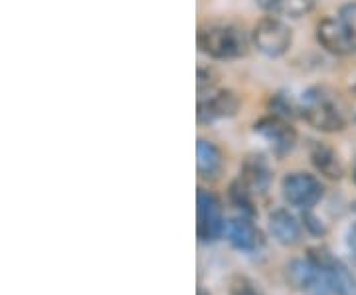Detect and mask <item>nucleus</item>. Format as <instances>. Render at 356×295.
<instances>
[{"instance_id": "1", "label": "nucleus", "mask_w": 356, "mask_h": 295, "mask_svg": "<svg viewBox=\"0 0 356 295\" xmlns=\"http://www.w3.org/2000/svg\"><path fill=\"white\" fill-rule=\"evenodd\" d=\"M301 113L311 127L323 133H337L346 127V117L341 105L331 91L325 88H313L307 91L301 103Z\"/></svg>"}, {"instance_id": "2", "label": "nucleus", "mask_w": 356, "mask_h": 295, "mask_svg": "<svg viewBox=\"0 0 356 295\" xmlns=\"http://www.w3.org/2000/svg\"><path fill=\"white\" fill-rule=\"evenodd\" d=\"M198 48L214 60H238L250 50V38L238 26H210L198 32Z\"/></svg>"}, {"instance_id": "3", "label": "nucleus", "mask_w": 356, "mask_h": 295, "mask_svg": "<svg viewBox=\"0 0 356 295\" xmlns=\"http://www.w3.org/2000/svg\"><path fill=\"white\" fill-rule=\"evenodd\" d=\"M252 42L267 58H280L293 44V32L277 16H266L254 26Z\"/></svg>"}, {"instance_id": "4", "label": "nucleus", "mask_w": 356, "mask_h": 295, "mask_svg": "<svg viewBox=\"0 0 356 295\" xmlns=\"http://www.w3.org/2000/svg\"><path fill=\"white\" fill-rule=\"evenodd\" d=\"M196 232L200 242H216L218 238H222V234L226 232V222H224V210L222 202L216 194L210 191L200 189L196 194Z\"/></svg>"}, {"instance_id": "5", "label": "nucleus", "mask_w": 356, "mask_h": 295, "mask_svg": "<svg viewBox=\"0 0 356 295\" xmlns=\"http://www.w3.org/2000/svg\"><path fill=\"white\" fill-rule=\"evenodd\" d=\"M281 191L285 200L291 206L309 210L323 198V184L317 177L309 173H291L281 182Z\"/></svg>"}, {"instance_id": "6", "label": "nucleus", "mask_w": 356, "mask_h": 295, "mask_svg": "<svg viewBox=\"0 0 356 295\" xmlns=\"http://www.w3.org/2000/svg\"><path fill=\"white\" fill-rule=\"evenodd\" d=\"M285 276H287V282L299 292L315 295L331 294L325 273L313 257L307 256L303 260H291L285 268Z\"/></svg>"}, {"instance_id": "7", "label": "nucleus", "mask_w": 356, "mask_h": 295, "mask_svg": "<svg viewBox=\"0 0 356 295\" xmlns=\"http://www.w3.org/2000/svg\"><path fill=\"white\" fill-rule=\"evenodd\" d=\"M309 257H313L318 268L325 273V280L329 283V289L334 295H356V280L350 270L344 266L341 260L332 257L323 248L309 250Z\"/></svg>"}, {"instance_id": "8", "label": "nucleus", "mask_w": 356, "mask_h": 295, "mask_svg": "<svg viewBox=\"0 0 356 295\" xmlns=\"http://www.w3.org/2000/svg\"><path fill=\"white\" fill-rule=\"evenodd\" d=\"M255 133L261 135L271 147L273 151L280 154H285L291 151L297 141V133L295 129L280 115H267L261 117L257 123H255Z\"/></svg>"}, {"instance_id": "9", "label": "nucleus", "mask_w": 356, "mask_h": 295, "mask_svg": "<svg viewBox=\"0 0 356 295\" xmlns=\"http://www.w3.org/2000/svg\"><path fill=\"white\" fill-rule=\"evenodd\" d=\"M240 99L234 91L220 90L212 95H206L198 99V123H212L216 119H226L238 113Z\"/></svg>"}, {"instance_id": "10", "label": "nucleus", "mask_w": 356, "mask_h": 295, "mask_svg": "<svg viewBox=\"0 0 356 295\" xmlns=\"http://www.w3.org/2000/svg\"><path fill=\"white\" fill-rule=\"evenodd\" d=\"M317 40L325 50L334 56H346L355 50L353 38L341 22V18H331V16L323 18L317 26Z\"/></svg>"}, {"instance_id": "11", "label": "nucleus", "mask_w": 356, "mask_h": 295, "mask_svg": "<svg viewBox=\"0 0 356 295\" xmlns=\"http://www.w3.org/2000/svg\"><path fill=\"white\" fill-rule=\"evenodd\" d=\"M226 236L229 244L242 252H255L261 246V232L250 218H229L226 222Z\"/></svg>"}, {"instance_id": "12", "label": "nucleus", "mask_w": 356, "mask_h": 295, "mask_svg": "<svg viewBox=\"0 0 356 295\" xmlns=\"http://www.w3.org/2000/svg\"><path fill=\"white\" fill-rule=\"evenodd\" d=\"M240 180L248 186V191L254 194H264L269 189L271 182V168L266 163L264 157L252 154L243 161Z\"/></svg>"}, {"instance_id": "13", "label": "nucleus", "mask_w": 356, "mask_h": 295, "mask_svg": "<svg viewBox=\"0 0 356 295\" xmlns=\"http://www.w3.org/2000/svg\"><path fill=\"white\" fill-rule=\"evenodd\" d=\"M196 168L204 180H218L224 170V154L212 141L198 139L196 143Z\"/></svg>"}, {"instance_id": "14", "label": "nucleus", "mask_w": 356, "mask_h": 295, "mask_svg": "<svg viewBox=\"0 0 356 295\" xmlns=\"http://www.w3.org/2000/svg\"><path fill=\"white\" fill-rule=\"evenodd\" d=\"M269 230L273 238L283 246H293L301 238V226L289 210H273L269 214Z\"/></svg>"}, {"instance_id": "15", "label": "nucleus", "mask_w": 356, "mask_h": 295, "mask_svg": "<svg viewBox=\"0 0 356 295\" xmlns=\"http://www.w3.org/2000/svg\"><path fill=\"white\" fill-rule=\"evenodd\" d=\"M311 161L317 168L321 175H325L327 179H341L344 175L343 161L339 153L329 147V145H323V143H315L313 149H311Z\"/></svg>"}, {"instance_id": "16", "label": "nucleus", "mask_w": 356, "mask_h": 295, "mask_svg": "<svg viewBox=\"0 0 356 295\" xmlns=\"http://www.w3.org/2000/svg\"><path fill=\"white\" fill-rule=\"evenodd\" d=\"M255 2L269 16H289V18H301L315 6V0H255Z\"/></svg>"}, {"instance_id": "17", "label": "nucleus", "mask_w": 356, "mask_h": 295, "mask_svg": "<svg viewBox=\"0 0 356 295\" xmlns=\"http://www.w3.org/2000/svg\"><path fill=\"white\" fill-rule=\"evenodd\" d=\"M229 198H232L234 206H238L242 212L250 214V216H254L255 214L254 194L248 191V186H245L240 179L234 180V182L229 184Z\"/></svg>"}, {"instance_id": "18", "label": "nucleus", "mask_w": 356, "mask_h": 295, "mask_svg": "<svg viewBox=\"0 0 356 295\" xmlns=\"http://www.w3.org/2000/svg\"><path fill=\"white\" fill-rule=\"evenodd\" d=\"M229 295H264L245 276H234L229 282Z\"/></svg>"}, {"instance_id": "19", "label": "nucleus", "mask_w": 356, "mask_h": 295, "mask_svg": "<svg viewBox=\"0 0 356 295\" xmlns=\"http://www.w3.org/2000/svg\"><path fill=\"white\" fill-rule=\"evenodd\" d=\"M216 83L218 74L214 70H210V67H200L198 70V81H196V86H198V95L200 97H206V93L214 91Z\"/></svg>"}, {"instance_id": "20", "label": "nucleus", "mask_w": 356, "mask_h": 295, "mask_svg": "<svg viewBox=\"0 0 356 295\" xmlns=\"http://www.w3.org/2000/svg\"><path fill=\"white\" fill-rule=\"evenodd\" d=\"M341 22L344 24V28L348 30V34H350V38H353V44H355V50H356V2H348V4H344L343 8H341Z\"/></svg>"}, {"instance_id": "21", "label": "nucleus", "mask_w": 356, "mask_h": 295, "mask_svg": "<svg viewBox=\"0 0 356 295\" xmlns=\"http://www.w3.org/2000/svg\"><path fill=\"white\" fill-rule=\"evenodd\" d=\"M269 105H271V109H273V113L280 117H293L295 115V107L291 105V102H287L283 95H273L271 97V102H269Z\"/></svg>"}, {"instance_id": "22", "label": "nucleus", "mask_w": 356, "mask_h": 295, "mask_svg": "<svg viewBox=\"0 0 356 295\" xmlns=\"http://www.w3.org/2000/svg\"><path fill=\"white\" fill-rule=\"evenodd\" d=\"M303 220H305V226L311 232H315V234H323V232H325L323 224H321V222H318V220L315 218L313 214H309V212H307L305 216H303Z\"/></svg>"}, {"instance_id": "23", "label": "nucleus", "mask_w": 356, "mask_h": 295, "mask_svg": "<svg viewBox=\"0 0 356 295\" xmlns=\"http://www.w3.org/2000/svg\"><path fill=\"white\" fill-rule=\"evenodd\" d=\"M346 244H348L350 256H353V260H355V264H356V224L350 228V232H348V240H346Z\"/></svg>"}, {"instance_id": "24", "label": "nucleus", "mask_w": 356, "mask_h": 295, "mask_svg": "<svg viewBox=\"0 0 356 295\" xmlns=\"http://www.w3.org/2000/svg\"><path fill=\"white\" fill-rule=\"evenodd\" d=\"M198 295H210L208 292H204V289H198Z\"/></svg>"}, {"instance_id": "25", "label": "nucleus", "mask_w": 356, "mask_h": 295, "mask_svg": "<svg viewBox=\"0 0 356 295\" xmlns=\"http://www.w3.org/2000/svg\"><path fill=\"white\" fill-rule=\"evenodd\" d=\"M355 180H356V167H355Z\"/></svg>"}]
</instances>
